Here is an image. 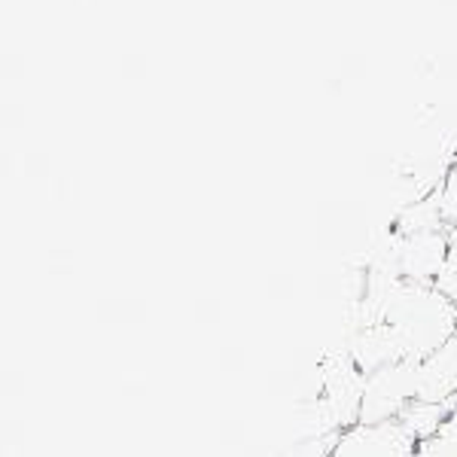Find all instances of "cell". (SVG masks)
I'll use <instances>...</instances> for the list:
<instances>
[{
	"instance_id": "cell-3",
	"label": "cell",
	"mask_w": 457,
	"mask_h": 457,
	"mask_svg": "<svg viewBox=\"0 0 457 457\" xmlns=\"http://www.w3.org/2000/svg\"><path fill=\"white\" fill-rule=\"evenodd\" d=\"M418 439L403 427V421L353 424L338 433L333 457H411Z\"/></svg>"
},
{
	"instance_id": "cell-1",
	"label": "cell",
	"mask_w": 457,
	"mask_h": 457,
	"mask_svg": "<svg viewBox=\"0 0 457 457\" xmlns=\"http://www.w3.org/2000/svg\"><path fill=\"white\" fill-rule=\"evenodd\" d=\"M385 323L400 336L409 360H424L457 336V302L436 284L403 281L390 299Z\"/></svg>"
},
{
	"instance_id": "cell-5",
	"label": "cell",
	"mask_w": 457,
	"mask_h": 457,
	"mask_svg": "<svg viewBox=\"0 0 457 457\" xmlns=\"http://www.w3.org/2000/svg\"><path fill=\"white\" fill-rule=\"evenodd\" d=\"M351 360L357 363V370L363 375H372V372L385 370V366H390V363L409 360V353H405L400 336H396L387 323H375V327H366L353 336Z\"/></svg>"
},
{
	"instance_id": "cell-9",
	"label": "cell",
	"mask_w": 457,
	"mask_h": 457,
	"mask_svg": "<svg viewBox=\"0 0 457 457\" xmlns=\"http://www.w3.org/2000/svg\"><path fill=\"white\" fill-rule=\"evenodd\" d=\"M436 287L448 299L457 302V223L448 226V262H445V269H442Z\"/></svg>"
},
{
	"instance_id": "cell-4",
	"label": "cell",
	"mask_w": 457,
	"mask_h": 457,
	"mask_svg": "<svg viewBox=\"0 0 457 457\" xmlns=\"http://www.w3.org/2000/svg\"><path fill=\"white\" fill-rule=\"evenodd\" d=\"M448 262V228L403 235L400 275L409 284H436Z\"/></svg>"
},
{
	"instance_id": "cell-2",
	"label": "cell",
	"mask_w": 457,
	"mask_h": 457,
	"mask_svg": "<svg viewBox=\"0 0 457 457\" xmlns=\"http://www.w3.org/2000/svg\"><path fill=\"white\" fill-rule=\"evenodd\" d=\"M421 390V360H400L366 375L360 424L400 421L403 411L418 400Z\"/></svg>"
},
{
	"instance_id": "cell-7",
	"label": "cell",
	"mask_w": 457,
	"mask_h": 457,
	"mask_svg": "<svg viewBox=\"0 0 457 457\" xmlns=\"http://www.w3.org/2000/svg\"><path fill=\"white\" fill-rule=\"evenodd\" d=\"M448 411H452V405L448 403H424V400H415L409 405V409L403 411V427L411 433L418 442L430 439L439 433V427L445 424Z\"/></svg>"
},
{
	"instance_id": "cell-8",
	"label": "cell",
	"mask_w": 457,
	"mask_h": 457,
	"mask_svg": "<svg viewBox=\"0 0 457 457\" xmlns=\"http://www.w3.org/2000/svg\"><path fill=\"white\" fill-rule=\"evenodd\" d=\"M448 405H452V411H448L445 424L439 427V433L418 442L411 457H457V396Z\"/></svg>"
},
{
	"instance_id": "cell-6",
	"label": "cell",
	"mask_w": 457,
	"mask_h": 457,
	"mask_svg": "<svg viewBox=\"0 0 457 457\" xmlns=\"http://www.w3.org/2000/svg\"><path fill=\"white\" fill-rule=\"evenodd\" d=\"M457 396V336L439 351L421 360V390L418 400L424 403H452Z\"/></svg>"
}]
</instances>
